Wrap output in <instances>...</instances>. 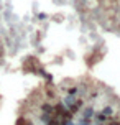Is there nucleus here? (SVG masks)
<instances>
[{
    "label": "nucleus",
    "instance_id": "f257e3e1",
    "mask_svg": "<svg viewBox=\"0 0 120 125\" xmlns=\"http://www.w3.org/2000/svg\"><path fill=\"white\" fill-rule=\"evenodd\" d=\"M112 114H114V110H112V107H110V105H107L105 109H104V110H102V112H99V114H97V120H99V122L102 124L104 120L110 119V115H112Z\"/></svg>",
    "mask_w": 120,
    "mask_h": 125
},
{
    "label": "nucleus",
    "instance_id": "f03ea898",
    "mask_svg": "<svg viewBox=\"0 0 120 125\" xmlns=\"http://www.w3.org/2000/svg\"><path fill=\"white\" fill-rule=\"evenodd\" d=\"M94 115V107H87V109H84V114H82V119H89Z\"/></svg>",
    "mask_w": 120,
    "mask_h": 125
},
{
    "label": "nucleus",
    "instance_id": "7ed1b4c3",
    "mask_svg": "<svg viewBox=\"0 0 120 125\" xmlns=\"http://www.w3.org/2000/svg\"><path fill=\"white\" fill-rule=\"evenodd\" d=\"M81 125H90V122H89V119H82L81 120Z\"/></svg>",
    "mask_w": 120,
    "mask_h": 125
},
{
    "label": "nucleus",
    "instance_id": "20e7f679",
    "mask_svg": "<svg viewBox=\"0 0 120 125\" xmlns=\"http://www.w3.org/2000/svg\"><path fill=\"white\" fill-rule=\"evenodd\" d=\"M63 125H74V124H72V122H69V120H68V122H64Z\"/></svg>",
    "mask_w": 120,
    "mask_h": 125
},
{
    "label": "nucleus",
    "instance_id": "39448f33",
    "mask_svg": "<svg viewBox=\"0 0 120 125\" xmlns=\"http://www.w3.org/2000/svg\"><path fill=\"white\" fill-rule=\"evenodd\" d=\"M97 125H102V124H97Z\"/></svg>",
    "mask_w": 120,
    "mask_h": 125
}]
</instances>
